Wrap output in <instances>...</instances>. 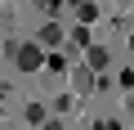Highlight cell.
Instances as JSON below:
<instances>
[{"instance_id": "obj_4", "label": "cell", "mask_w": 134, "mask_h": 130, "mask_svg": "<svg viewBox=\"0 0 134 130\" xmlns=\"http://www.w3.org/2000/svg\"><path fill=\"white\" fill-rule=\"evenodd\" d=\"M27 121H31V126H45V108H40V103H27Z\"/></svg>"}, {"instance_id": "obj_5", "label": "cell", "mask_w": 134, "mask_h": 130, "mask_svg": "<svg viewBox=\"0 0 134 130\" xmlns=\"http://www.w3.org/2000/svg\"><path fill=\"white\" fill-rule=\"evenodd\" d=\"M90 85H94V72L81 67V72H76V90H90Z\"/></svg>"}, {"instance_id": "obj_6", "label": "cell", "mask_w": 134, "mask_h": 130, "mask_svg": "<svg viewBox=\"0 0 134 130\" xmlns=\"http://www.w3.org/2000/svg\"><path fill=\"white\" fill-rule=\"evenodd\" d=\"M130 117H134V99H130Z\"/></svg>"}, {"instance_id": "obj_3", "label": "cell", "mask_w": 134, "mask_h": 130, "mask_svg": "<svg viewBox=\"0 0 134 130\" xmlns=\"http://www.w3.org/2000/svg\"><path fill=\"white\" fill-rule=\"evenodd\" d=\"M36 45H63V27H58V23H45V27H40V40H36Z\"/></svg>"}, {"instance_id": "obj_2", "label": "cell", "mask_w": 134, "mask_h": 130, "mask_svg": "<svg viewBox=\"0 0 134 130\" xmlns=\"http://www.w3.org/2000/svg\"><path fill=\"white\" fill-rule=\"evenodd\" d=\"M85 58H90V72H103V67H107V58H112V54H107L103 45H85Z\"/></svg>"}, {"instance_id": "obj_1", "label": "cell", "mask_w": 134, "mask_h": 130, "mask_svg": "<svg viewBox=\"0 0 134 130\" xmlns=\"http://www.w3.org/2000/svg\"><path fill=\"white\" fill-rule=\"evenodd\" d=\"M9 58H14L18 72H40V67H45V49H40V45H14Z\"/></svg>"}]
</instances>
